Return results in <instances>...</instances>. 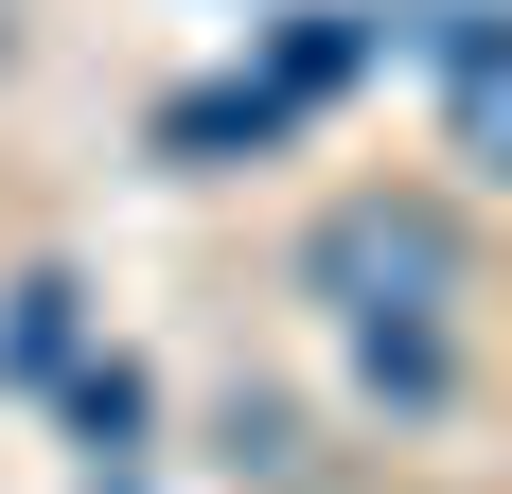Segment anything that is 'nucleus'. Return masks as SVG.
Returning a JSON list of instances; mask_svg holds the SVG:
<instances>
[{
	"instance_id": "f257e3e1",
	"label": "nucleus",
	"mask_w": 512,
	"mask_h": 494,
	"mask_svg": "<svg viewBox=\"0 0 512 494\" xmlns=\"http://www.w3.org/2000/svg\"><path fill=\"white\" fill-rule=\"evenodd\" d=\"M301 283L336 300V318H460L477 265H460V212L442 195H336L301 230Z\"/></svg>"
},
{
	"instance_id": "f03ea898",
	"label": "nucleus",
	"mask_w": 512,
	"mask_h": 494,
	"mask_svg": "<svg viewBox=\"0 0 512 494\" xmlns=\"http://www.w3.org/2000/svg\"><path fill=\"white\" fill-rule=\"evenodd\" d=\"M442 142L512 195V18H442Z\"/></svg>"
}]
</instances>
